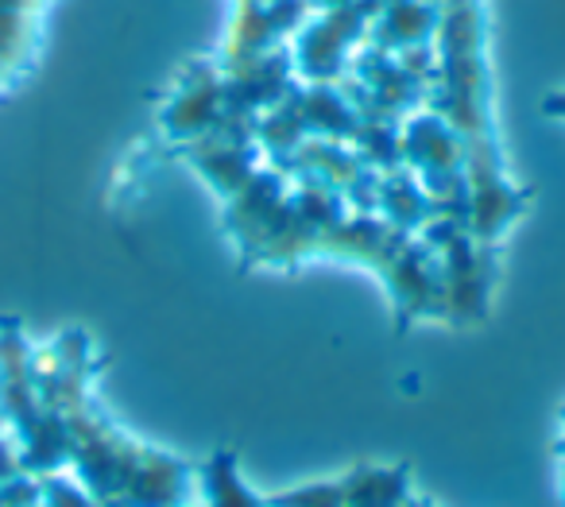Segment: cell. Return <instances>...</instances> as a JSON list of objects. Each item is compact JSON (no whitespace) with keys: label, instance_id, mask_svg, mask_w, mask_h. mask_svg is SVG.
Instances as JSON below:
<instances>
[{"label":"cell","instance_id":"cell-2","mask_svg":"<svg viewBox=\"0 0 565 507\" xmlns=\"http://www.w3.org/2000/svg\"><path fill=\"white\" fill-rule=\"evenodd\" d=\"M546 113H550V117H565V94H554V97H550V102H546Z\"/></svg>","mask_w":565,"mask_h":507},{"label":"cell","instance_id":"cell-3","mask_svg":"<svg viewBox=\"0 0 565 507\" xmlns=\"http://www.w3.org/2000/svg\"><path fill=\"white\" fill-rule=\"evenodd\" d=\"M315 4H326V12H330V9H341V4H353V0H315Z\"/></svg>","mask_w":565,"mask_h":507},{"label":"cell","instance_id":"cell-4","mask_svg":"<svg viewBox=\"0 0 565 507\" xmlns=\"http://www.w3.org/2000/svg\"><path fill=\"white\" fill-rule=\"evenodd\" d=\"M9 82H12V74L4 71V63H0V86H9Z\"/></svg>","mask_w":565,"mask_h":507},{"label":"cell","instance_id":"cell-1","mask_svg":"<svg viewBox=\"0 0 565 507\" xmlns=\"http://www.w3.org/2000/svg\"><path fill=\"white\" fill-rule=\"evenodd\" d=\"M430 4L438 9L441 89H446V105L438 109V117L465 144V163L472 175L469 233L488 244L523 210V194L511 190V182H503L500 175L492 109H488L484 12H480V0H430Z\"/></svg>","mask_w":565,"mask_h":507}]
</instances>
